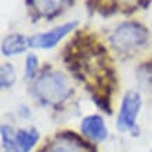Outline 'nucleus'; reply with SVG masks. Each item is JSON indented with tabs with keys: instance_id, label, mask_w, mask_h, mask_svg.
Segmentation results:
<instances>
[{
	"instance_id": "f257e3e1",
	"label": "nucleus",
	"mask_w": 152,
	"mask_h": 152,
	"mask_svg": "<svg viewBox=\"0 0 152 152\" xmlns=\"http://www.w3.org/2000/svg\"><path fill=\"white\" fill-rule=\"evenodd\" d=\"M35 92L42 101L49 103L61 102L69 94V85L60 73L43 74L35 84Z\"/></svg>"
},
{
	"instance_id": "f03ea898",
	"label": "nucleus",
	"mask_w": 152,
	"mask_h": 152,
	"mask_svg": "<svg viewBox=\"0 0 152 152\" xmlns=\"http://www.w3.org/2000/svg\"><path fill=\"white\" fill-rule=\"evenodd\" d=\"M148 39L147 29L137 23H124L115 29L110 41L112 45L121 50L142 46Z\"/></svg>"
},
{
	"instance_id": "7ed1b4c3",
	"label": "nucleus",
	"mask_w": 152,
	"mask_h": 152,
	"mask_svg": "<svg viewBox=\"0 0 152 152\" xmlns=\"http://www.w3.org/2000/svg\"><path fill=\"white\" fill-rule=\"evenodd\" d=\"M141 109V98L137 92H127L123 98L121 107H120L119 119H117V129L130 130L135 124V119Z\"/></svg>"
},
{
	"instance_id": "20e7f679",
	"label": "nucleus",
	"mask_w": 152,
	"mask_h": 152,
	"mask_svg": "<svg viewBox=\"0 0 152 152\" xmlns=\"http://www.w3.org/2000/svg\"><path fill=\"white\" fill-rule=\"evenodd\" d=\"M77 27V23L75 21H71V23H66L60 27H56L48 32L43 34H38L35 37H32L29 39V45L32 48H42V49H49V48H53L59 43L63 38L67 35L69 32H71L74 28Z\"/></svg>"
},
{
	"instance_id": "39448f33",
	"label": "nucleus",
	"mask_w": 152,
	"mask_h": 152,
	"mask_svg": "<svg viewBox=\"0 0 152 152\" xmlns=\"http://www.w3.org/2000/svg\"><path fill=\"white\" fill-rule=\"evenodd\" d=\"M45 152H88L87 147L78 138L70 135H60L46 148Z\"/></svg>"
},
{
	"instance_id": "423d86ee",
	"label": "nucleus",
	"mask_w": 152,
	"mask_h": 152,
	"mask_svg": "<svg viewBox=\"0 0 152 152\" xmlns=\"http://www.w3.org/2000/svg\"><path fill=\"white\" fill-rule=\"evenodd\" d=\"M81 130H83V133L85 135H88L89 138L95 140V141H102L107 135L105 123H103L101 116H88V117H85L83 120Z\"/></svg>"
},
{
	"instance_id": "0eeeda50",
	"label": "nucleus",
	"mask_w": 152,
	"mask_h": 152,
	"mask_svg": "<svg viewBox=\"0 0 152 152\" xmlns=\"http://www.w3.org/2000/svg\"><path fill=\"white\" fill-rule=\"evenodd\" d=\"M29 45V39L23 35H9L1 43V52L6 56H13L23 53Z\"/></svg>"
},
{
	"instance_id": "6e6552de",
	"label": "nucleus",
	"mask_w": 152,
	"mask_h": 152,
	"mask_svg": "<svg viewBox=\"0 0 152 152\" xmlns=\"http://www.w3.org/2000/svg\"><path fill=\"white\" fill-rule=\"evenodd\" d=\"M39 138V133L35 129L29 130H20L15 134V152H29L31 148L37 144Z\"/></svg>"
},
{
	"instance_id": "1a4fd4ad",
	"label": "nucleus",
	"mask_w": 152,
	"mask_h": 152,
	"mask_svg": "<svg viewBox=\"0 0 152 152\" xmlns=\"http://www.w3.org/2000/svg\"><path fill=\"white\" fill-rule=\"evenodd\" d=\"M35 9L41 14H55L63 6L64 0H32Z\"/></svg>"
},
{
	"instance_id": "9d476101",
	"label": "nucleus",
	"mask_w": 152,
	"mask_h": 152,
	"mask_svg": "<svg viewBox=\"0 0 152 152\" xmlns=\"http://www.w3.org/2000/svg\"><path fill=\"white\" fill-rule=\"evenodd\" d=\"M0 83L3 88H10L15 83V71H14L13 66L10 63H4L1 64V70H0Z\"/></svg>"
},
{
	"instance_id": "9b49d317",
	"label": "nucleus",
	"mask_w": 152,
	"mask_h": 152,
	"mask_svg": "<svg viewBox=\"0 0 152 152\" xmlns=\"http://www.w3.org/2000/svg\"><path fill=\"white\" fill-rule=\"evenodd\" d=\"M38 70V59L35 55H29L27 57V63H25V74H27V78L32 80L37 74Z\"/></svg>"
},
{
	"instance_id": "f8f14e48",
	"label": "nucleus",
	"mask_w": 152,
	"mask_h": 152,
	"mask_svg": "<svg viewBox=\"0 0 152 152\" xmlns=\"http://www.w3.org/2000/svg\"><path fill=\"white\" fill-rule=\"evenodd\" d=\"M120 1H124V3H130V1H135V0H120Z\"/></svg>"
}]
</instances>
